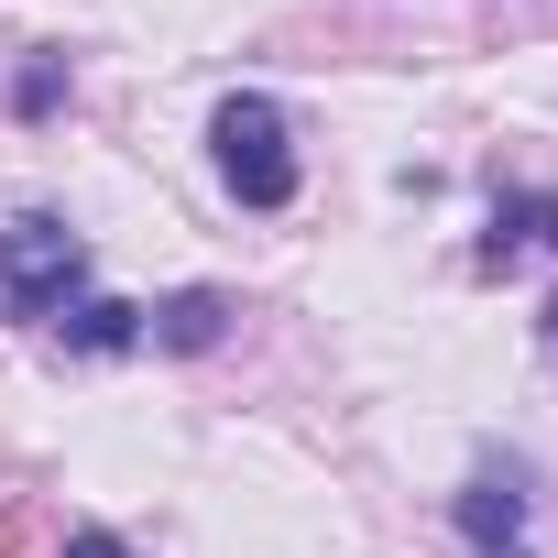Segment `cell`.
Returning a JSON list of instances; mask_svg holds the SVG:
<instances>
[{
  "label": "cell",
  "instance_id": "6da1fadb",
  "mask_svg": "<svg viewBox=\"0 0 558 558\" xmlns=\"http://www.w3.org/2000/svg\"><path fill=\"white\" fill-rule=\"evenodd\" d=\"M208 154H219V175H230V197H241V208H286V197H296V143H286V110H274L263 88L219 99Z\"/></svg>",
  "mask_w": 558,
  "mask_h": 558
},
{
  "label": "cell",
  "instance_id": "7a4b0ae2",
  "mask_svg": "<svg viewBox=\"0 0 558 558\" xmlns=\"http://www.w3.org/2000/svg\"><path fill=\"white\" fill-rule=\"evenodd\" d=\"M77 274H88V241L66 230V219H12V230H0V307H12L23 329H45L66 296H77Z\"/></svg>",
  "mask_w": 558,
  "mask_h": 558
},
{
  "label": "cell",
  "instance_id": "3957f363",
  "mask_svg": "<svg viewBox=\"0 0 558 558\" xmlns=\"http://www.w3.org/2000/svg\"><path fill=\"white\" fill-rule=\"evenodd\" d=\"M460 536H471L482 558H525V493H514L504 471H482V482L460 493Z\"/></svg>",
  "mask_w": 558,
  "mask_h": 558
},
{
  "label": "cell",
  "instance_id": "277c9868",
  "mask_svg": "<svg viewBox=\"0 0 558 558\" xmlns=\"http://www.w3.org/2000/svg\"><path fill=\"white\" fill-rule=\"evenodd\" d=\"M514 252H558V197H547V186H525V197H493V241H482V263L504 274Z\"/></svg>",
  "mask_w": 558,
  "mask_h": 558
},
{
  "label": "cell",
  "instance_id": "5b68a950",
  "mask_svg": "<svg viewBox=\"0 0 558 558\" xmlns=\"http://www.w3.org/2000/svg\"><path fill=\"white\" fill-rule=\"evenodd\" d=\"M219 329H230V296L219 286H186V296H165L143 318V340H165V351H219Z\"/></svg>",
  "mask_w": 558,
  "mask_h": 558
},
{
  "label": "cell",
  "instance_id": "8992f818",
  "mask_svg": "<svg viewBox=\"0 0 558 558\" xmlns=\"http://www.w3.org/2000/svg\"><path fill=\"white\" fill-rule=\"evenodd\" d=\"M66 351H143V307H121V296H77L66 307Z\"/></svg>",
  "mask_w": 558,
  "mask_h": 558
},
{
  "label": "cell",
  "instance_id": "52a82bcc",
  "mask_svg": "<svg viewBox=\"0 0 558 558\" xmlns=\"http://www.w3.org/2000/svg\"><path fill=\"white\" fill-rule=\"evenodd\" d=\"M56 99H66V56H34V66H23V88H12V110H23V121H45Z\"/></svg>",
  "mask_w": 558,
  "mask_h": 558
},
{
  "label": "cell",
  "instance_id": "ba28073f",
  "mask_svg": "<svg viewBox=\"0 0 558 558\" xmlns=\"http://www.w3.org/2000/svg\"><path fill=\"white\" fill-rule=\"evenodd\" d=\"M34 536H45V504L34 493H0V558H23Z\"/></svg>",
  "mask_w": 558,
  "mask_h": 558
},
{
  "label": "cell",
  "instance_id": "9c48e42d",
  "mask_svg": "<svg viewBox=\"0 0 558 558\" xmlns=\"http://www.w3.org/2000/svg\"><path fill=\"white\" fill-rule=\"evenodd\" d=\"M66 558H132V547H121L110 525H77V536H66Z\"/></svg>",
  "mask_w": 558,
  "mask_h": 558
},
{
  "label": "cell",
  "instance_id": "30bf717a",
  "mask_svg": "<svg viewBox=\"0 0 558 558\" xmlns=\"http://www.w3.org/2000/svg\"><path fill=\"white\" fill-rule=\"evenodd\" d=\"M536 329H547V340H558V296H547V318H536Z\"/></svg>",
  "mask_w": 558,
  "mask_h": 558
}]
</instances>
